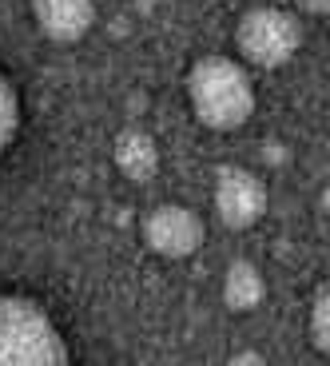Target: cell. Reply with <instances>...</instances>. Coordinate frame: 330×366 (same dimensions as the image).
I'll list each match as a JSON object with an SVG mask.
<instances>
[{
	"label": "cell",
	"mask_w": 330,
	"mask_h": 366,
	"mask_svg": "<svg viewBox=\"0 0 330 366\" xmlns=\"http://www.w3.org/2000/svg\"><path fill=\"white\" fill-rule=\"evenodd\" d=\"M187 100L203 128L235 132L255 116V84L231 56H203L187 72Z\"/></svg>",
	"instance_id": "cell-1"
},
{
	"label": "cell",
	"mask_w": 330,
	"mask_h": 366,
	"mask_svg": "<svg viewBox=\"0 0 330 366\" xmlns=\"http://www.w3.org/2000/svg\"><path fill=\"white\" fill-rule=\"evenodd\" d=\"M68 347L36 299L0 295V366H64Z\"/></svg>",
	"instance_id": "cell-2"
},
{
	"label": "cell",
	"mask_w": 330,
	"mask_h": 366,
	"mask_svg": "<svg viewBox=\"0 0 330 366\" xmlns=\"http://www.w3.org/2000/svg\"><path fill=\"white\" fill-rule=\"evenodd\" d=\"M235 48L247 64L275 72V68L291 64L294 52L303 48V20H299V12L275 9V4L247 9L235 24Z\"/></svg>",
	"instance_id": "cell-3"
},
{
	"label": "cell",
	"mask_w": 330,
	"mask_h": 366,
	"mask_svg": "<svg viewBox=\"0 0 330 366\" xmlns=\"http://www.w3.org/2000/svg\"><path fill=\"white\" fill-rule=\"evenodd\" d=\"M144 243L159 259H187L203 247V219L184 203H159L144 219Z\"/></svg>",
	"instance_id": "cell-4"
},
{
	"label": "cell",
	"mask_w": 330,
	"mask_h": 366,
	"mask_svg": "<svg viewBox=\"0 0 330 366\" xmlns=\"http://www.w3.org/2000/svg\"><path fill=\"white\" fill-rule=\"evenodd\" d=\"M266 211V183L247 167H223L215 179V215L223 219V227L247 231L263 219Z\"/></svg>",
	"instance_id": "cell-5"
},
{
	"label": "cell",
	"mask_w": 330,
	"mask_h": 366,
	"mask_svg": "<svg viewBox=\"0 0 330 366\" xmlns=\"http://www.w3.org/2000/svg\"><path fill=\"white\" fill-rule=\"evenodd\" d=\"M32 20L40 36H48L52 44H76L92 32L96 4L92 0H32Z\"/></svg>",
	"instance_id": "cell-6"
},
{
	"label": "cell",
	"mask_w": 330,
	"mask_h": 366,
	"mask_svg": "<svg viewBox=\"0 0 330 366\" xmlns=\"http://www.w3.org/2000/svg\"><path fill=\"white\" fill-rule=\"evenodd\" d=\"M111 159H116L119 175H128L131 183H147L151 175L159 172V147L156 139L139 128L119 132L116 144H111Z\"/></svg>",
	"instance_id": "cell-7"
},
{
	"label": "cell",
	"mask_w": 330,
	"mask_h": 366,
	"mask_svg": "<svg viewBox=\"0 0 330 366\" xmlns=\"http://www.w3.org/2000/svg\"><path fill=\"white\" fill-rule=\"evenodd\" d=\"M266 295V279L251 259H235L223 274V302L231 311H255Z\"/></svg>",
	"instance_id": "cell-8"
},
{
	"label": "cell",
	"mask_w": 330,
	"mask_h": 366,
	"mask_svg": "<svg viewBox=\"0 0 330 366\" xmlns=\"http://www.w3.org/2000/svg\"><path fill=\"white\" fill-rule=\"evenodd\" d=\"M20 132V96H16V84L0 72V156L12 147Z\"/></svg>",
	"instance_id": "cell-9"
},
{
	"label": "cell",
	"mask_w": 330,
	"mask_h": 366,
	"mask_svg": "<svg viewBox=\"0 0 330 366\" xmlns=\"http://www.w3.org/2000/svg\"><path fill=\"white\" fill-rule=\"evenodd\" d=\"M311 342L314 350H330V291L319 287L311 302Z\"/></svg>",
	"instance_id": "cell-10"
},
{
	"label": "cell",
	"mask_w": 330,
	"mask_h": 366,
	"mask_svg": "<svg viewBox=\"0 0 330 366\" xmlns=\"http://www.w3.org/2000/svg\"><path fill=\"white\" fill-rule=\"evenodd\" d=\"M294 9L303 12V16H326L330 0H294Z\"/></svg>",
	"instance_id": "cell-11"
},
{
	"label": "cell",
	"mask_w": 330,
	"mask_h": 366,
	"mask_svg": "<svg viewBox=\"0 0 330 366\" xmlns=\"http://www.w3.org/2000/svg\"><path fill=\"white\" fill-rule=\"evenodd\" d=\"M235 362H263V355H251V350H243V355H235Z\"/></svg>",
	"instance_id": "cell-12"
}]
</instances>
